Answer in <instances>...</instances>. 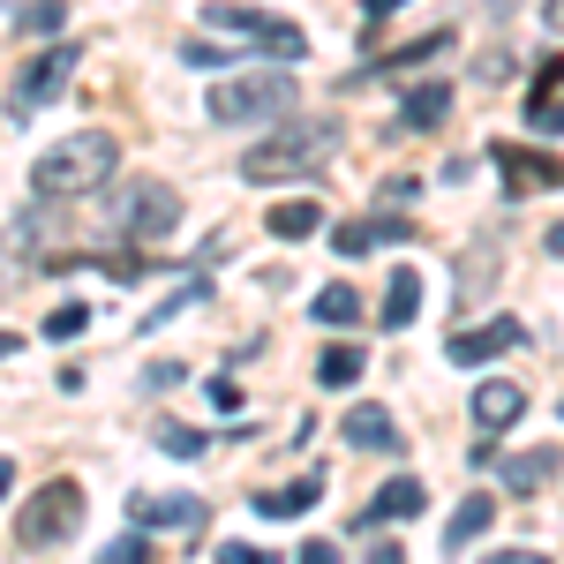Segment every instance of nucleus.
<instances>
[{
	"label": "nucleus",
	"mask_w": 564,
	"mask_h": 564,
	"mask_svg": "<svg viewBox=\"0 0 564 564\" xmlns=\"http://www.w3.org/2000/svg\"><path fill=\"white\" fill-rule=\"evenodd\" d=\"M308 316H316V324H332V332H347L354 316H361V294H354L347 279H332V286H324V294L308 302Z\"/></svg>",
	"instance_id": "nucleus-22"
},
{
	"label": "nucleus",
	"mask_w": 564,
	"mask_h": 564,
	"mask_svg": "<svg viewBox=\"0 0 564 564\" xmlns=\"http://www.w3.org/2000/svg\"><path fill=\"white\" fill-rule=\"evenodd\" d=\"M489 166L505 174V188H512V196H527V188H564V159L527 151V143H489Z\"/></svg>",
	"instance_id": "nucleus-9"
},
{
	"label": "nucleus",
	"mask_w": 564,
	"mask_h": 564,
	"mask_svg": "<svg viewBox=\"0 0 564 564\" xmlns=\"http://www.w3.org/2000/svg\"><path fill=\"white\" fill-rule=\"evenodd\" d=\"M489 564H550V557H542V550H497Z\"/></svg>",
	"instance_id": "nucleus-34"
},
{
	"label": "nucleus",
	"mask_w": 564,
	"mask_h": 564,
	"mask_svg": "<svg viewBox=\"0 0 564 564\" xmlns=\"http://www.w3.org/2000/svg\"><path fill=\"white\" fill-rule=\"evenodd\" d=\"M106 271H113L121 286H135V279H143V257H106Z\"/></svg>",
	"instance_id": "nucleus-33"
},
{
	"label": "nucleus",
	"mask_w": 564,
	"mask_h": 564,
	"mask_svg": "<svg viewBox=\"0 0 564 564\" xmlns=\"http://www.w3.org/2000/svg\"><path fill=\"white\" fill-rule=\"evenodd\" d=\"M332 241H339V257H369L377 241H406V218H399V212H377V218H347V226H339Z\"/></svg>",
	"instance_id": "nucleus-15"
},
{
	"label": "nucleus",
	"mask_w": 564,
	"mask_h": 564,
	"mask_svg": "<svg viewBox=\"0 0 564 564\" xmlns=\"http://www.w3.org/2000/svg\"><path fill=\"white\" fill-rule=\"evenodd\" d=\"M339 444H354V452H391V444H399V422H391V406H377V399L347 406V414H339Z\"/></svg>",
	"instance_id": "nucleus-10"
},
{
	"label": "nucleus",
	"mask_w": 564,
	"mask_h": 564,
	"mask_svg": "<svg viewBox=\"0 0 564 564\" xmlns=\"http://www.w3.org/2000/svg\"><path fill=\"white\" fill-rule=\"evenodd\" d=\"M369 564H406V550H377V557H369Z\"/></svg>",
	"instance_id": "nucleus-39"
},
{
	"label": "nucleus",
	"mask_w": 564,
	"mask_h": 564,
	"mask_svg": "<svg viewBox=\"0 0 564 564\" xmlns=\"http://www.w3.org/2000/svg\"><path fill=\"white\" fill-rule=\"evenodd\" d=\"M106 226L129 234V241H166L181 226V196L166 181H135V188H121V196L106 204Z\"/></svg>",
	"instance_id": "nucleus-5"
},
{
	"label": "nucleus",
	"mask_w": 564,
	"mask_h": 564,
	"mask_svg": "<svg viewBox=\"0 0 564 564\" xmlns=\"http://www.w3.org/2000/svg\"><path fill=\"white\" fill-rule=\"evenodd\" d=\"M520 414H527V384H505V377H497V384H475V430L481 436L512 430Z\"/></svg>",
	"instance_id": "nucleus-12"
},
{
	"label": "nucleus",
	"mask_w": 564,
	"mask_h": 564,
	"mask_svg": "<svg viewBox=\"0 0 564 564\" xmlns=\"http://www.w3.org/2000/svg\"><path fill=\"white\" fill-rule=\"evenodd\" d=\"M489 520H497V497H459V512H452V520H444V550H452V557H459V550H475L481 534H489Z\"/></svg>",
	"instance_id": "nucleus-16"
},
{
	"label": "nucleus",
	"mask_w": 564,
	"mask_h": 564,
	"mask_svg": "<svg viewBox=\"0 0 564 564\" xmlns=\"http://www.w3.org/2000/svg\"><path fill=\"white\" fill-rule=\"evenodd\" d=\"M8 489H15V459H0V497H8Z\"/></svg>",
	"instance_id": "nucleus-38"
},
{
	"label": "nucleus",
	"mask_w": 564,
	"mask_h": 564,
	"mask_svg": "<svg viewBox=\"0 0 564 564\" xmlns=\"http://www.w3.org/2000/svg\"><path fill=\"white\" fill-rule=\"evenodd\" d=\"M489 8H512V0H489Z\"/></svg>",
	"instance_id": "nucleus-41"
},
{
	"label": "nucleus",
	"mask_w": 564,
	"mask_h": 564,
	"mask_svg": "<svg viewBox=\"0 0 564 564\" xmlns=\"http://www.w3.org/2000/svg\"><path fill=\"white\" fill-rule=\"evenodd\" d=\"M8 354H15V339H8V332H0V361H8Z\"/></svg>",
	"instance_id": "nucleus-40"
},
{
	"label": "nucleus",
	"mask_w": 564,
	"mask_h": 564,
	"mask_svg": "<svg viewBox=\"0 0 564 564\" xmlns=\"http://www.w3.org/2000/svg\"><path fill=\"white\" fill-rule=\"evenodd\" d=\"M84 527V489L61 475V481H45L39 497L23 505V520H15V534H23V550H53V542H68Z\"/></svg>",
	"instance_id": "nucleus-6"
},
{
	"label": "nucleus",
	"mask_w": 564,
	"mask_h": 564,
	"mask_svg": "<svg viewBox=\"0 0 564 564\" xmlns=\"http://www.w3.org/2000/svg\"><path fill=\"white\" fill-rule=\"evenodd\" d=\"M204 391H212V406H218V414H234V406H241V384H226V377H212Z\"/></svg>",
	"instance_id": "nucleus-31"
},
{
	"label": "nucleus",
	"mask_w": 564,
	"mask_h": 564,
	"mask_svg": "<svg viewBox=\"0 0 564 564\" xmlns=\"http://www.w3.org/2000/svg\"><path fill=\"white\" fill-rule=\"evenodd\" d=\"M520 339H527L520 316H489V324H475V332H452V339H444V361H452V369H481V361L512 354Z\"/></svg>",
	"instance_id": "nucleus-8"
},
{
	"label": "nucleus",
	"mask_w": 564,
	"mask_h": 564,
	"mask_svg": "<svg viewBox=\"0 0 564 564\" xmlns=\"http://www.w3.org/2000/svg\"><path fill=\"white\" fill-rule=\"evenodd\" d=\"M196 23H212L218 39H234V45H257V53H279V61H302L308 39L286 23V15H263V8H249V0H212Z\"/></svg>",
	"instance_id": "nucleus-4"
},
{
	"label": "nucleus",
	"mask_w": 564,
	"mask_h": 564,
	"mask_svg": "<svg viewBox=\"0 0 564 564\" xmlns=\"http://www.w3.org/2000/svg\"><path fill=\"white\" fill-rule=\"evenodd\" d=\"M324 226V204H271V241H308Z\"/></svg>",
	"instance_id": "nucleus-23"
},
{
	"label": "nucleus",
	"mask_w": 564,
	"mask_h": 564,
	"mask_svg": "<svg viewBox=\"0 0 564 564\" xmlns=\"http://www.w3.org/2000/svg\"><path fill=\"white\" fill-rule=\"evenodd\" d=\"M316 497H324V475L308 467V475H302V481H286V489H263V497H257V520H302Z\"/></svg>",
	"instance_id": "nucleus-17"
},
{
	"label": "nucleus",
	"mask_w": 564,
	"mask_h": 564,
	"mask_svg": "<svg viewBox=\"0 0 564 564\" xmlns=\"http://www.w3.org/2000/svg\"><path fill=\"white\" fill-rule=\"evenodd\" d=\"M76 61H84L76 45H53V53H39V61L15 76V90H8V113H15V121H31L39 106H53V98H61V84L76 76Z\"/></svg>",
	"instance_id": "nucleus-7"
},
{
	"label": "nucleus",
	"mask_w": 564,
	"mask_h": 564,
	"mask_svg": "<svg viewBox=\"0 0 564 564\" xmlns=\"http://www.w3.org/2000/svg\"><path fill=\"white\" fill-rule=\"evenodd\" d=\"M430 512V489L414 475H399V481H384L377 489V505H361V527H384V520H422Z\"/></svg>",
	"instance_id": "nucleus-11"
},
{
	"label": "nucleus",
	"mask_w": 564,
	"mask_h": 564,
	"mask_svg": "<svg viewBox=\"0 0 564 564\" xmlns=\"http://www.w3.org/2000/svg\"><path fill=\"white\" fill-rule=\"evenodd\" d=\"M218 564H279L271 550H249V542H218Z\"/></svg>",
	"instance_id": "nucleus-30"
},
{
	"label": "nucleus",
	"mask_w": 564,
	"mask_h": 564,
	"mask_svg": "<svg viewBox=\"0 0 564 564\" xmlns=\"http://www.w3.org/2000/svg\"><path fill=\"white\" fill-rule=\"evenodd\" d=\"M452 45V31H430V39H414V45H399V53H384V61H369V68H354L347 76V90H361V84H377V76H399V68H422V61H436Z\"/></svg>",
	"instance_id": "nucleus-14"
},
{
	"label": "nucleus",
	"mask_w": 564,
	"mask_h": 564,
	"mask_svg": "<svg viewBox=\"0 0 564 564\" xmlns=\"http://www.w3.org/2000/svg\"><path fill=\"white\" fill-rule=\"evenodd\" d=\"M113 166H121V143H113L106 129H76V135H61V143H45V151H39L31 188L53 196V204H68V196H98V188L113 181Z\"/></svg>",
	"instance_id": "nucleus-2"
},
{
	"label": "nucleus",
	"mask_w": 564,
	"mask_h": 564,
	"mask_svg": "<svg viewBox=\"0 0 564 564\" xmlns=\"http://www.w3.org/2000/svg\"><path fill=\"white\" fill-rule=\"evenodd\" d=\"M542 241H550V257H564V218L550 226V234H542Z\"/></svg>",
	"instance_id": "nucleus-37"
},
{
	"label": "nucleus",
	"mask_w": 564,
	"mask_h": 564,
	"mask_svg": "<svg viewBox=\"0 0 564 564\" xmlns=\"http://www.w3.org/2000/svg\"><path fill=\"white\" fill-rule=\"evenodd\" d=\"M188 302H204V279H188V286H181L174 302H159V308H151V316H143V324L159 332V324H166V316H181V308H188Z\"/></svg>",
	"instance_id": "nucleus-29"
},
{
	"label": "nucleus",
	"mask_w": 564,
	"mask_h": 564,
	"mask_svg": "<svg viewBox=\"0 0 564 564\" xmlns=\"http://www.w3.org/2000/svg\"><path fill=\"white\" fill-rule=\"evenodd\" d=\"M98 564H151V542H143V534H121V542H106Z\"/></svg>",
	"instance_id": "nucleus-28"
},
{
	"label": "nucleus",
	"mask_w": 564,
	"mask_h": 564,
	"mask_svg": "<svg viewBox=\"0 0 564 564\" xmlns=\"http://www.w3.org/2000/svg\"><path fill=\"white\" fill-rule=\"evenodd\" d=\"M542 23H550V31L564 39V0H550V8H542Z\"/></svg>",
	"instance_id": "nucleus-36"
},
{
	"label": "nucleus",
	"mask_w": 564,
	"mask_h": 564,
	"mask_svg": "<svg viewBox=\"0 0 564 564\" xmlns=\"http://www.w3.org/2000/svg\"><path fill=\"white\" fill-rule=\"evenodd\" d=\"M204 106H212L218 129H249V121H286L294 113V84L279 76V68H241V76H226V84L204 90Z\"/></svg>",
	"instance_id": "nucleus-3"
},
{
	"label": "nucleus",
	"mask_w": 564,
	"mask_h": 564,
	"mask_svg": "<svg viewBox=\"0 0 564 564\" xmlns=\"http://www.w3.org/2000/svg\"><path fill=\"white\" fill-rule=\"evenodd\" d=\"M391 8H406V0H361V15L377 23V15H391Z\"/></svg>",
	"instance_id": "nucleus-35"
},
{
	"label": "nucleus",
	"mask_w": 564,
	"mask_h": 564,
	"mask_svg": "<svg viewBox=\"0 0 564 564\" xmlns=\"http://www.w3.org/2000/svg\"><path fill=\"white\" fill-rule=\"evenodd\" d=\"M557 414H564V406H557Z\"/></svg>",
	"instance_id": "nucleus-42"
},
{
	"label": "nucleus",
	"mask_w": 564,
	"mask_h": 564,
	"mask_svg": "<svg viewBox=\"0 0 564 564\" xmlns=\"http://www.w3.org/2000/svg\"><path fill=\"white\" fill-rule=\"evenodd\" d=\"M527 129L557 135V129H564V98H550V90H527Z\"/></svg>",
	"instance_id": "nucleus-25"
},
{
	"label": "nucleus",
	"mask_w": 564,
	"mask_h": 564,
	"mask_svg": "<svg viewBox=\"0 0 564 564\" xmlns=\"http://www.w3.org/2000/svg\"><path fill=\"white\" fill-rule=\"evenodd\" d=\"M332 151H339V121H324V113H286V121H271V135L263 143H249L241 151V181H308L332 166Z\"/></svg>",
	"instance_id": "nucleus-1"
},
{
	"label": "nucleus",
	"mask_w": 564,
	"mask_h": 564,
	"mask_svg": "<svg viewBox=\"0 0 564 564\" xmlns=\"http://www.w3.org/2000/svg\"><path fill=\"white\" fill-rule=\"evenodd\" d=\"M422 316V271L414 263H391V286H384V324L391 332H406Z\"/></svg>",
	"instance_id": "nucleus-19"
},
{
	"label": "nucleus",
	"mask_w": 564,
	"mask_h": 564,
	"mask_svg": "<svg viewBox=\"0 0 564 564\" xmlns=\"http://www.w3.org/2000/svg\"><path fill=\"white\" fill-rule=\"evenodd\" d=\"M159 452H174V459H196V452H204V436L181 430V422H166V430H159Z\"/></svg>",
	"instance_id": "nucleus-27"
},
{
	"label": "nucleus",
	"mask_w": 564,
	"mask_h": 564,
	"mask_svg": "<svg viewBox=\"0 0 564 564\" xmlns=\"http://www.w3.org/2000/svg\"><path fill=\"white\" fill-rule=\"evenodd\" d=\"M84 324H90L84 302H61L53 316H45V339H61V347H68V339H84Z\"/></svg>",
	"instance_id": "nucleus-24"
},
{
	"label": "nucleus",
	"mask_w": 564,
	"mask_h": 564,
	"mask_svg": "<svg viewBox=\"0 0 564 564\" xmlns=\"http://www.w3.org/2000/svg\"><path fill=\"white\" fill-rule=\"evenodd\" d=\"M129 512H135V527H159V534H196L204 527V505L196 497H135Z\"/></svg>",
	"instance_id": "nucleus-13"
},
{
	"label": "nucleus",
	"mask_w": 564,
	"mask_h": 564,
	"mask_svg": "<svg viewBox=\"0 0 564 564\" xmlns=\"http://www.w3.org/2000/svg\"><path fill=\"white\" fill-rule=\"evenodd\" d=\"M557 452H527V459H497V475H505V489H512V497H534V489H542V481H557Z\"/></svg>",
	"instance_id": "nucleus-20"
},
{
	"label": "nucleus",
	"mask_w": 564,
	"mask_h": 564,
	"mask_svg": "<svg viewBox=\"0 0 564 564\" xmlns=\"http://www.w3.org/2000/svg\"><path fill=\"white\" fill-rule=\"evenodd\" d=\"M294 564H339V542L316 534V542H302V557H294Z\"/></svg>",
	"instance_id": "nucleus-32"
},
{
	"label": "nucleus",
	"mask_w": 564,
	"mask_h": 564,
	"mask_svg": "<svg viewBox=\"0 0 564 564\" xmlns=\"http://www.w3.org/2000/svg\"><path fill=\"white\" fill-rule=\"evenodd\" d=\"M61 15H68L61 0H39V8H23V15H15V31H39V39H53V31H61Z\"/></svg>",
	"instance_id": "nucleus-26"
},
{
	"label": "nucleus",
	"mask_w": 564,
	"mask_h": 564,
	"mask_svg": "<svg viewBox=\"0 0 564 564\" xmlns=\"http://www.w3.org/2000/svg\"><path fill=\"white\" fill-rule=\"evenodd\" d=\"M452 98H459V84H414L399 98V129H436L452 113Z\"/></svg>",
	"instance_id": "nucleus-18"
},
{
	"label": "nucleus",
	"mask_w": 564,
	"mask_h": 564,
	"mask_svg": "<svg viewBox=\"0 0 564 564\" xmlns=\"http://www.w3.org/2000/svg\"><path fill=\"white\" fill-rule=\"evenodd\" d=\"M361 369H369V354L354 347V339H332V347L316 354V384H354Z\"/></svg>",
	"instance_id": "nucleus-21"
}]
</instances>
